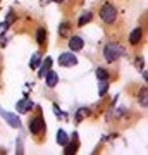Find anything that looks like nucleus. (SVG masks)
<instances>
[{"label": "nucleus", "instance_id": "nucleus-20", "mask_svg": "<svg viewBox=\"0 0 148 155\" xmlns=\"http://www.w3.org/2000/svg\"><path fill=\"white\" fill-rule=\"evenodd\" d=\"M7 28H9V24H7V22H0V36L7 31Z\"/></svg>", "mask_w": 148, "mask_h": 155}, {"label": "nucleus", "instance_id": "nucleus-12", "mask_svg": "<svg viewBox=\"0 0 148 155\" xmlns=\"http://www.w3.org/2000/svg\"><path fill=\"white\" fill-rule=\"evenodd\" d=\"M45 40H47V31H45V28H38L36 29V41H38V45H43Z\"/></svg>", "mask_w": 148, "mask_h": 155}, {"label": "nucleus", "instance_id": "nucleus-17", "mask_svg": "<svg viewBox=\"0 0 148 155\" xmlns=\"http://www.w3.org/2000/svg\"><path fill=\"white\" fill-rule=\"evenodd\" d=\"M95 74H97V78H98V79H109V72L105 71L104 67H98V69L95 71Z\"/></svg>", "mask_w": 148, "mask_h": 155}, {"label": "nucleus", "instance_id": "nucleus-14", "mask_svg": "<svg viewBox=\"0 0 148 155\" xmlns=\"http://www.w3.org/2000/svg\"><path fill=\"white\" fill-rule=\"evenodd\" d=\"M91 17H93V14H91V12H84V14H81L79 21H77V26H84L86 22L91 21Z\"/></svg>", "mask_w": 148, "mask_h": 155}, {"label": "nucleus", "instance_id": "nucleus-15", "mask_svg": "<svg viewBox=\"0 0 148 155\" xmlns=\"http://www.w3.org/2000/svg\"><path fill=\"white\" fill-rule=\"evenodd\" d=\"M69 29H71V24H69V22H62L61 28H59V36L66 38L67 35H69Z\"/></svg>", "mask_w": 148, "mask_h": 155}, {"label": "nucleus", "instance_id": "nucleus-10", "mask_svg": "<svg viewBox=\"0 0 148 155\" xmlns=\"http://www.w3.org/2000/svg\"><path fill=\"white\" fill-rule=\"evenodd\" d=\"M67 141H69V134H67L64 129H59V131H57V143L64 147Z\"/></svg>", "mask_w": 148, "mask_h": 155}, {"label": "nucleus", "instance_id": "nucleus-5", "mask_svg": "<svg viewBox=\"0 0 148 155\" xmlns=\"http://www.w3.org/2000/svg\"><path fill=\"white\" fill-rule=\"evenodd\" d=\"M0 116L4 117L7 121V124L11 127H19L21 126V121H19V117L16 116V114H12V112H7V110H4L2 107H0Z\"/></svg>", "mask_w": 148, "mask_h": 155}, {"label": "nucleus", "instance_id": "nucleus-6", "mask_svg": "<svg viewBox=\"0 0 148 155\" xmlns=\"http://www.w3.org/2000/svg\"><path fill=\"white\" fill-rule=\"evenodd\" d=\"M33 107H35L33 100H29V98H21V100L16 104L17 112H21V114H26V112H29Z\"/></svg>", "mask_w": 148, "mask_h": 155}, {"label": "nucleus", "instance_id": "nucleus-23", "mask_svg": "<svg viewBox=\"0 0 148 155\" xmlns=\"http://www.w3.org/2000/svg\"><path fill=\"white\" fill-rule=\"evenodd\" d=\"M52 2H57V4H61V2H64V0H52Z\"/></svg>", "mask_w": 148, "mask_h": 155}, {"label": "nucleus", "instance_id": "nucleus-19", "mask_svg": "<svg viewBox=\"0 0 148 155\" xmlns=\"http://www.w3.org/2000/svg\"><path fill=\"white\" fill-rule=\"evenodd\" d=\"M84 116H88V109H79V112L76 114V121L79 122V121H81V119H83Z\"/></svg>", "mask_w": 148, "mask_h": 155}, {"label": "nucleus", "instance_id": "nucleus-9", "mask_svg": "<svg viewBox=\"0 0 148 155\" xmlns=\"http://www.w3.org/2000/svg\"><path fill=\"white\" fill-rule=\"evenodd\" d=\"M143 38V28H134L129 35V43L131 45H138Z\"/></svg>", "mask_w": 148, "mask_h": 155}, {"label": "nucleus", "instance_id": "nucleus-21", "mask_svg": "<svg viewBox=\"0 0 148 155\" xmlns=\"http://www.w3.org/2000/svg\"><path fill=\"white\" fill-rule=\"evenodd\" d=\"M54 110H55V116L62 117V119H64V117H66V116H64V114H62V112H61V109H59V107H57V105H54Z\"/></svg>", "mask_w": 148, "mask_h": 155}, {"label": "nucleus", "instance_id": "nucleus-11", "mask_svg": "<svg viewBox=\"0 0 148 155\" xmlns=\"http://www.w3.org/2000/svg\"><path fill=\"white\" fill-rule=\"evenodd\" d=\"M100 84H98V95L100 97H104L107 93V90H109V79H98Z\"/></svg>", "mask_w": 148, "mask_h": 155}, {"label": "nucleus", "instance_id": "nucleus-18", "mask_svg": "<svg viewBox=\"0 0 148 155\" xmlns=\"http://www.w3.org/2000/svg\"><path fill=\"white\" fill-rule=\"evenodd\" d=\"M140 102H141L143 107H146V88H143L140 91Z\"/></svg>", "mask_w": 148, "mask_h": 155}, {"label": "nucleus", "instance_id": "nucleus-4", "mask_svg": "<svg viewBox=\"0 0 148 155\" xmlns=\"http://www.w3.org/2000/svg\"><path fill=\"white\" fill-rule=\"evenodd\" d=\"M57 62H59V66H62V67H72V66L77 64V59L72 52H64V54L59 55V61Z\"/></svg>", "mask_w": 148, "mask_h": 155}, {"label": "nucleus", "instance_id": "nucleus-13", "mask_svg": "<svg viewBox=\"0 0 148 155\" xmlns=\"http://www.w3.org/2000/svg\"><path fill=\"white\" fill-rule=\"evenodd\" d=\"M40 62H41V54H40V52H36V54H33L31 61H29V66H31V69H36V67L40 66Z\"/></svg>", "mask_w": 148, "mask_h": 155}, {"label": "nucleus", "instance_id": "nucleus-8", "mask_svg": "<svg viewBox=\"0 0 148 155\" xmlns=\"http://www.w3.org/2000/svg\"><path fill=\"white\" fill-rule=\"evenodd\" d=\"M83 47H84V41H83L81 36H71L69 38V48H71V52H79Z\"/></svg>", "mask_w": 148, "mask_h": 155}, {"label": "nucleus", "instance_id": "nucleus-16", "mask_svg": "<svg viewBox=\"0 0 148 155\" xmlns=\"http://www.w3.org/2000/svg\"><path fill=\"white\" fill-rule=\"evenodd\" d=\"M50 66H52V59H47V61H45L43 64H41V69H40L38 76H40V78H43V76H45V72H47V71L50 69Z\"/></svg>", "mask_w": 148, "mask_h": 155}, {"label": "nucleus", "instance_id": "nucleus-2", "mask_svg": "<svg viewBox=\"0 0 148 155\" xmlns=\"http://www.w3.org/2000/svg\"><path fill=\"white\" fill-rule=\"evenodd\" d=\"M122 55V48L117 43H109L104 48V57L107 62H114Z\"/></svg>", "mask_w": 148, "mask_h": 155}, {"label": "nucleus", "instance_id": "nucleus-7", "mask_svg": "<svg viewBox=\"0 0 148 155\" xmlns=\"http://www.w3.org/2000/svg\"><path fill=\"white\" fill-rule=\"evenodd\" d=\"M45 83H47L48 88H55L57 83H59V74L55 71H52V69H48L47 71V78H45Z\"/></svg>", "mask_w": 148, "mask_h": 155}, {"label": "nucleus", "instance_id": "nucleus-1", "mask_svg": "<svg viewBox=\"0 0 148 155\" xmlns=\"http://www.w3.org/2000/svg\"><path fill=\"white\" fill-rule=\"evenodd\" d=\"M100 17L105 24H114L115 19H117V9L112 4H104L100 9Z\"/></svg>", "mask_w": 148, "mask_h": 155}, {"label": "nucleus", "instance_id": "nucleus-22", "mask_svg": "<svg viewBox=\"0 0 148 155\" xmlns=\"http://www.w3.org/2000/svg\"><path fill=\"white\" fill-rule=\"evenodd\" d=\"M7 24H9V26H11L12 22H14V14H12V12H9V16H7Z\"/></svg>", "mask_w": 148, "mask_h": 155}, {"label": "nucleus", "instance_id": "nucleus-3", "mask_svg": "<svg viewBox=\"0 0 148 155\" xmlns=\"http://www.w3.org/2000/svg\"><path fill=\"white\" fill-rule=\"evenodd\" d=\"M29 133L35 134V136H38V134H41L45 131V121L41 116H36L33 117V119H29Z\"/></svg>", "mask_w": 148, "mask_h": 155}]
</instances>
